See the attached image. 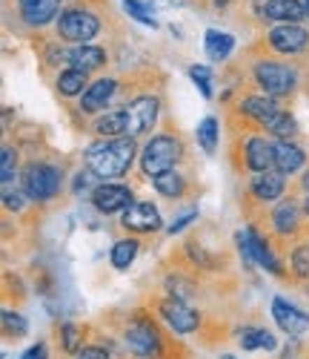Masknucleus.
I'll use <instances>...</instances> for the list:
<instances>
[{
  "label": "nucleus",
  "mask_w": 309,
  "mask_h": 359,
  "mask_svg": "<svg viewBox=\"0 0 309 359\" xmlns=\"http://www.w3.org/2000/svg\"><path fill=\"white\" fill-rule=\"evenodd\" d=\"M15 164H17V156L12 147H3V164H0V178H3V187L12 184L15 178Z\"/></svg>",
  "instance_id": "nucleus-36"
},
{
  "label": "nucleus",
  "mask_w": 309,
  "mask_h": 359,
  "mask_svg": "<svg viewBox=\"0 0 309 359\" xmlns=\"http://www.w3.org/2000/svg\"><path fill=\"white\" fill-rule=\"evenodd\" d=\"M266 133H272V135H278L281 141H289V135L295 133V118L289 115V112H278L275 118H272V124L266 127Z\"/></svg>",
  "instance_id": "nucleus-30"
},
{
  "label": "nucleus",
  "mask_w": 309,
  "mask_h": 359,
  "mask_svg": "<svg viewBox=\"0 0 309 359\" xmlns=\"http://www.w3.org/2000/svg\"><path fill=\"white\" fill-rule=\"evenodd\" d=\"M138 156V147L132 135L123 138H103L98 144H92L86 149V167L89 172H95L98 178L109 182V178H120L132 170V161Z\"/></svg>",
  "instance_id": "nucleus-1"
},
{
  "label": "nucleus",
  "mask_w": 309,
  "mask_h": 359,
  "mask_svg": "<svg viewBox=\"0 0 309 359\" xmlns=\"http://www.w3.org/2000/svg\"><path fill=\"white\" fill-rule=\"evenodd\" d=\"M198 141H201V147H203V153H215L218 149V121L209 115V118H203V121L198 124Z\"/></svg>",
  "instance_id": "nucleus-29"
},
{
  "label": "nucleus",
  "mask_w": 309,
  "mask_h": 359,
  "mask_svg": "<svg viewBox=\"0 0 309 359\" xmlns=\"http://www.w3.org/2000/svg\"><path fill=\"white\" fill-rule=\"evenodd\" d=\"M303 210H306V216H309V196H306V201H303Z\"/></svg>",
  "instance_id": "nucleus-44"
},
{
  "label": "nucleus",
  "mask_w": 309,
  "mask_h": 359,
  "mask_svg": "<svg viewBox=\"0 0 309 359\" xmlns=\"http://www.w3.org/2000/svg\"><path fill=\"white\" fill-rule=\"evenodd\" d=\"M250 190L258 201H278L287 190V182H284L281 172H272V170L269 172H255L252 182H250Z\"/></svg>",
  "instance_id": "nucleus-16"
},
{
  "label": "nucleus",
  "mask_w": 309,
  "mask_h": 359,
  "mask_svg": "<svg viewBox=\"0 0 309 359\" xmlns=\"http://www.w3.org/2000/svg\"><path fill=\"white\" fill-rule=\"evenodd\" d=\"M266 38H269V46L275 52H281V55H295V52H303L309 46V32L303 26H298V23L275 26Z\"/></svg>",
  "instance_id": "nucleus-8"
},
{
  "label": "nucleus",
  "mask_w": 309,
  "mask_h": 359,
  "mask_svg": "<svg viewBox=\"0 0 309 359\" xmlns=\"http://www.w3.org/2000/svg\"><path fill=\"white\" fill-rule=\"evenodd\" d=\"M75 359H109V353L103 348H98V345H86V348H80L75 353Z\"/></svg>",
  "instance_id": "nucleus-39"
},
{
  "label": "nucleus",
  "mask_w": 309,
  "mask_h": 359,
  "mask_svg": "<svg viewBox=\"0 0 309 359\" xmlns=\"http://www.w3.org/2000/svg\"><path fill=\"white\" fill-rule=\"evenodd\" d=\"M135 256H138V242L135 238H120V242H115V248H112V267L127 271V267L135 262Z\"/></svg>",
  "instance_id": "nucleus-28"
},
{
  "label": "nucleus",
  "mask_w": 309,
  "mask_h": 359,
  "mask_svg": "<svg viewBox=\"0 0 309 359\" xmlns=\"http://www.w3.org/2000/svg\"><path fill=\"white\" fill-rule=\"evenodd\" d=\"M98 32H101V20L86 9H66L57 18V35L69 43L86 46L92 38H98Z\"/></svg>",
  "instance_id": "nucleus-4"
},
{
  "label": "nucleus",
  "mask_w": 309,
  "mask_h": 359,
  "mask_svg": "<svg viewBox=\"0 0 309 359\" xmlns=\"http://www.w3.org/2000/svg\"><path fill=\"white\" fill-rule=\"evenodd\" d=\"M92 204H95L101 213L112 216L117 210H127V207L132 204V190L123 187V184L103 182V184H98L95 190H92Z\"/></svg>",
  "instance_id": "nucleus-11"
},
{
  "label": "nucleus",
  "mask_w": 309,
  "mask_h": 359,
  "mask_svg": "<svg viewBox=\"0 0 309 359\" xmlns=\"http://www.w3.org/2000/svg\"><path fill=\"white\" fill-rule=\"evenodd\" d=\"M240 112L250 115V118H255V121L266 130V127L272 124V118L281 112V107H278L272 98H266V95H250V98L240 101Z\"/></svg>",
  "instance_id": "nucleus-19"
},
{
  "label": "nucleus",
  "mask_w": 309,
  "mask_h": 359,
  "mask_svg": "<svg viewBox=\"0 0 309 359\" xmlns=\"http://www.w3.org/2000/svg\"><path fill=\"white\" fill-rule=\"evenodd\" d=\"M60 0H20V15L29 26H46L55 20Z\"/></svg>",
  "instance_id": "nucleus-18"
},
{
  "label": "nucleus",
  "mask_w": 309,
  "mask_h": 359,
  "mask_svg": "<svg viewBox=\"0 0 309 359\" xmlns=\"http://www.w3.org/2000/svg\"><path fill=\"white\" fill-rule=\"evenodd\" d=\"M123 339H127V348L141 359H154L161 351V337L152 327V322H146V319L132 322L127 327V334H123Z\"/></svg>",
  "instance_id": "nucleus-6"
},
{
  "label": "nucleus",
  "mask_w": 309,
  "mask_h": 359,
  "mask_svg": "<svg viewBox=\"0 0 309 359\" xmlns=\"http://www.w3.org/2000/svg\"><path fill=\"white\" fill-rule=\"evenodd\" d=\"M203 46H206L209 61H227L229 52L235 49V38H232L229 32H218V29H209L206 38H203Z\"/></svg>",
  "instance_id": "nucleus-25"
},
{
  "label": "nucleus",
  "mask_w": 309,
  "mask_h": 359,
  "mask_svg": "<svg viewBox=\"0 0 309 359\" xmlns=\"http://www.w3.org/2000/svg\"><path fill=\"white\" fill-rule=\"evenodd\" d=\"M86 89H89V72H83V69L69 67V69H64L57 75V93L60 95L75 98V95H83Z\"/></svg>",
  "instance_id": "nucleus-24"
},
{
  "label": "nucleus",
  "mask_w": 309,
  "mask_h": 359,
  "mask_svg": "<svg viewBox=\"0 0 309 359\" xmlns=\"http://www.w3.org/2000/svg\"><path fill=\"white\" fill-rule=\"evenodd\" d=\"M123 6H127V12L135 18V20H141V23H146V26H158V23H154V18L149 15V9L141 4V0H123Z\"/></svg>",
  "instance_id": "nucleus-35"
},
{
  "label": "nucleus",
  "mask_w": 309,
  "mask_h": 359,
  "mask_svg": "<svg viewBox=\"0 0 309 359\" xmlns=\"http://www.w3.org/2000/svg\"><path fill=\"white\" fill-rule=\"evenodd\" d=\"M95 172H80L78 178H75V193H83V190H89L92 184H95Z\"/></svg>",
  "instance_id": "nucleus-41"
},
{
  "label": "nucleus",
  "mask_w": 309,
  "mask_h": 359,
  "mask_svg": "<svg viewBox=\"0 0 309 359\" xmlns=\"http://www.w3.org/2000/svg\"><path fill=\"white\" fill-rule=\"evenodd\" d=\"M120 224L132 233H152V230L161 227V213H158V207L149 204V201H135L123 210Z\"/></svg>",
  "instance_id": "nucleus-12"
},
{
  "label": "nucleus",
  "mask_w": 309,
  "mask_h": 359,
  "mask_svg": "<svg viewBox=\"0 0 309 359\" xmlns=\"http://www.w3.org/2000/svg\"><path fill=\"white\" fill-rule=\"evenodd\" d=\"M158 311H161V319L172 327L175 334H192L201 325V316L189 305H183L180 299H166V302H161Z\"/></svg>",
  "instance_id": "nucleus-10"
},
{
  "label": "nucleus",
  "mask_w": 309,
  "mask_h": 359,
  "mask_svg": "<svg viewBox=\"0 0 309 359\" xmlns=\"http://www.w3.org/2000/svg\"><path fill=\"white\" fill-rule=\"evenodd\" d=\"M3 327H6V334L15 337V339H20V337L29 331L26 319H23L20 313H15V311H3Z\"/></svg>",
  "instance_id": "nucleus-33"
},
{
  "label": "nucleus",
  "mask_w": 309,
  "mask_h": 359,
  "mask_svg": "<svg viewBox=\"0 0 309 359\" xmlns=\"http://www.w3.org/2000/svg\"><path fill=\"white\" fill-rule=\"evenodd\" d=\"M292 273L298 279H309V245L292 250Z\"/></svg>",
  "instance_id": "nucleus-32"
},
{
  "label": "nucleus",
  "mask_w": 309,
  "mask_h": 359,
  "mask_svg": "<svg viewBox=\"0 0 309 359\" xmlns=\"http://www.w3.org/2000/svg\"><path fill=\"white\" fill-rule=\"evenodd\" d=\"M298 222H301V207H298L292 198H287V201H281V204L275 207V213H272V227H275V233L292 236V233L298 230Z\"/></svg>",
  "instance_id": "nucleus-22"
},
{
  "label": "nucleus",
  "mask_w": 309,
  "mask_h": 359,
  "mask_svg": "<svg viewBox=\"0 0 309 359\" xmlns=\"http://www.w3.org/2000/svg\"><path fill=\"white\" fill-rule=\"evenodd\" d=\"M303 187L309 190V170H306V175H303Z\"/></svg>",
  "instance_id": "nucleus-43"
},
{
  "label": "nucleus",
  "mask_w": 309,
  "mask_h": 359,
  "mask_svg": "<svg viewBox=\"0 0 309 359\" xmlns=\"http://www.w3.org/2000/svg\"><path fill=\"white\" fill-rule=\"evenodd\" d=\"M261 15H266L269 20H281V23H298L301 18H306L301 0H266Z\"/></svg>",
  "instance_id": "nucleus-20"
},
{
  "label": "nucleus",
  "mask_w": 309,
  "mask_h": 359,
  "mask_svg": "<svg viewBox=\"0 0 309 359\" xmlns=\"http://www.w3.org/2000/svg\"><path fill=\"white\" fill-rule=\"evenodd\" d=\"M243 164L252 172H269L275 167V144H269L261 135H252L243 141Z\"/></svg>",
  "instance_id": "nucleus-14"
},
{
  "label": "nucleus",
  "mask_w": 309,
  "mask_h": 359,
  "mask_svg": "<svg viewBox=\"0 0 309 359\" xmlns=\"http://www.w3.org/2000/svg\"><path fill=\"white\" fill-rule=\"evenodd\" d=\"M115 89H117V81H112V78H101L95 83H89V89L80 95V112H101V109H106L112 95H115Z\"/></svg>",
  "instance_id": "nucleus-15"
},
{
  "label": "nucleus",
  "mask_w": 309,
  "mask_h": 359,
  "mask_svg": "<svg viewBox=\"0 0 309 359\" xmlns=\"http://www.w3.org/2000/svg\"><path fill=\"white\" fill-rule=\"evenodd\" d=\"M189 78L195 81V86L203 93V98H212V86H209L212 72H209V67H189Z\"/></svg>",
  "instance_id": "nucleus-34"
},
{
  "label": "nucleus",
  "mask_w": 309,
  "mask_h": 359,
  "mask_svg": "<svg viewBox=\"0 0 309 359\" xmlns=\"http://www.w3.org/2000/svg\"><path fill=\"white\" fill-rule=\"evenodd\" d=\"M301 6H303V12H306V18H309V0H301Z\"/></svg>",
  "instance_id": "nucleus-42"
},
{
  "label": "nucleus",
  "mask_w": 309,
  "mask_h": 359,
  "mask_svg": "<svg viewBox=\"0 0 309 359\" xmlns=\"http://www.w3.org/2000/svg\"><path fill=\"white\" fill-rule=\"evenodd\" d=\"M238 242H240V253L250 259V262H258L261 267H266L269 273H281V262L272 256L269 245L264 242V238L252 227H246L243 233H238Z\"/></svg>",
  "instance_id": "nucleus-7"
},
{
  "label": "nucleus",
  "mask_w": 309,
  "mask_h": 359,
  "mask_svg": "<svg viewBox=\"0 0 309 359\" xmlns=\"http://www.w3.org/2000/svg\"><path fill=\"white\" fill-rule=\"evenodd\" d=\"M69 64L75 69H83V72H95V69H101L106 64V52L101 46H89L86 43V46H78V49L69 52Z\"/></svg>",
  "instance_id": "nucleus-23"
},
{
  "label": "nucleus",
  "mask_w": 309,
  "mask_h": 359,
  "mask_svg": "<svg viewBox=\"0 0 309 359\" xmlns=\"http://www.w3.org/2000/svg\"><path fill=\"white\" fill-rule=\"evenodd\" d=\"M20 359H49V348H46V342H38V345H32L29 348Z\"/></svg>",
  "instance_id": "nucleus-40"
},
{
  "label": "nucleus",
  "mask_w": 309,
  "mask_h": 359,
  "mask_svg": "<svg viewBox=\"0 0 309 359\" xmlns=\"http://www.w3.org/2000/svg\"><path fill=\"white\" fill-rule=\"evenodd\" d=\"M215 4H218V6H224V4H227V0H215Z\"/></svg>",
  "instance_id": "nucleus-45"
},
{
  "label": "nucleus",
  "mask_w": 309,
  "mask_h": 359,
  "mask_svg": "<svg viewBox=\"0 0 309 359\" xmlns=\"http://www.w3.org/2000/svg\"><path fill=\"white\" fill-rule=\"evenodd\" d=\"M152 184H154V190H158L161 196H166V198H180L183 193H187V182H183V175L178 170H166L161 175H154Z\"/></svg>",
  "instance_id": "nucleus-27"
},
{
  "label": "nucleus",
  "mask_w": 309,
  "mask_h": 359,
  "mask_svg": "<svg viewBox=\"0 0 309 359\" xmlns=\"http://www.w3.org/2000/svg\"><path fill=\"white\" fill-rule=\"evenodd\" d=\"M95 133L103 138H123L129 135V112L127 109H112L95 121Z\"/></svg>",
  "instance_id": "nucleus-21"
},
{
  "label": "nucleus",
  "mask_w": 309,
  "mask_h": 359,
  "mask_svg": "<svg viewBox=\"0 0 309 359\" xmlns=\"http://www.w3.org/2000/svg\"><path fill=\"white\" fill-rule=\"evenodd\" d=\"M306 161V153L292 144V141H275V172H281V175H292L303 167Z\"/></svg>",
  "instance_id": "nucleus-17"
},
{
  "label": "nucleus",
  "mask_w": 309,
  "mask_h": 359,
  "mask_svg": "<svg viewBox=\"0 0 309 359\" xmlns=\"http://www.w3.org/2000/svg\"><path fill=\"white\" fill-rule=\"evenodd\" d=\"M60 345H64V351L69 353H78L83 348V337H80V327L66 322V325H60Z\"/></svg>",
  "instance_id": "nucleus-31"
},
{
  "label": "nucleus",
  "mask_w": 309,
  "mask_h": 359,
  "mask_svg": "<svg viewBox=\"0 0 309 359\" xmlns=\"http://www.w3.org/2000/svg\"><path fill=\"white\" fill-rule=\"evenodd\" d=\"M195 219H198V210H187V213H183V216H178V219H175V222H172V224H169L166 230H169V233L175 236V233H180L183 227H189V224H192Z\"/></svg>",
  "instance_id": "nucleus-38"
},
{
  "label": "nucleus",
  "mask_w": 309,
  "mask_h": 359,
  "mask_svg": "<svg viewBox=\"0 0 309 359\" xmlns=\"http://www.w3.org/2000/svg\"><path fill=\"white\" fill-rule=\"evenodd\" d=\"M295 72L287 64H275V61H258L255 64V83L264 89L269 98H284L295 89Z\"/></svg>",
  "instance_id": "nucleus-5"
},
{
  "label": "nucleus",
  "mask_w": 309,
  "mask_h": 359,
  "mask_svg": "<svg viewBox=\"0 0 309 359\" xmlns=\"http://www.w3.org/2000/svg\"><path fill=\"white\" fill-rule=\"evenodd\" d=\"M272 316H275L278 327L289 337H301L309 331V313H303L301 308H295L292 302H287L281 296L272 299Z\"/></svg>",
  "instance_id": "nucleus-9"
},
{
  "label": "nucleus",
  "mask_w": 309,
  "mask_h": 359,
  "mask_svg": "<svg viewBox=\"0 0 309 359\" xmlns=\"http://www.w3.org/2000/svg\"><path fill=\"white\" fill-rule=\"evenodd\" d=\"M158 98H152V95H141L135 98L127 112H129V135H143L154 127V121H158Z\"/></svg>",
  "instance_id": "nucleus-13"
},
{
  "label": "nucleus",
  "mask_w": 309,
  "mask_h": 359,
  "mask_svg": "<svg viewBox=\"0 0 309 359\" xmlns=\"http://www.w3.org/2000/svg\"><path fill=\"white\" fill-rule=\"evenodd\" d=\"M238 345L243 351H275L278 339L266 331V327H243L240 337H238Z\"/></svg>",
  "instance_id": "nucleus-26"
},
{
  "label": "nucleus",
  "mask_w": 309,
  "mask_h": 359,
  "mask_svg": "<svg viewBox=\"0 0 309 359\" xmlns=\"http://www.w3.org/2000/svg\"><path fill=\"white\" fill-rule=\"evenodd\" d=\"M180 156H183V144L175 135H152L141 153V170L143 175L154 178L166 170H175Z\"/></svg>",
  "instance_id": "nucleus-2"
},
{
  "label": "nucleus",
  "mask_w": 309,
  "mask_h": 359,
  "mask_svg": "<svg viewBox=\"0 0 309 359\" xmlns=\"http://www.w3.org/2000/svg\"><path fill=\"white\" fill-rule=\"evenodd\" d=\"M221 359H235V356H229V353H224V356H221Z\"/></svg>",
  "instance_id": "nucleus-46"
},
{
  "label": "nucleus",
  "mask_w": 309,
  "mask_h": 359,
  "mask_svg": "<svg viewBox=\"0 0 309 359\" xmlns=\"http://www.w3.org/2000/svg\"><path fill=\"white\" fill-rule=\"evenodd\" d=\"M23 196H26V193L12 190V184L3 187V204L9 207V210H20V207H23Z\"/></svg>",
  "instance_id": "nucleus-37"
},
{
  "label": "nucleus",
  "mask_w": 309,
  "mask_h": 359,
  "mask_svg": "<svg viewBox=\"0 0 309 359\" xmlns=\"http://www.w3.org/2000/svg\"><path fill=\"white\" fill-rule=\"evenodd\" d=\"M60 190V170L46 164V161H35L23 170V193L29 201H49L55 198Z\"/></svg>",
  "instance_id": "nucleus-3"
}]
</instances>
